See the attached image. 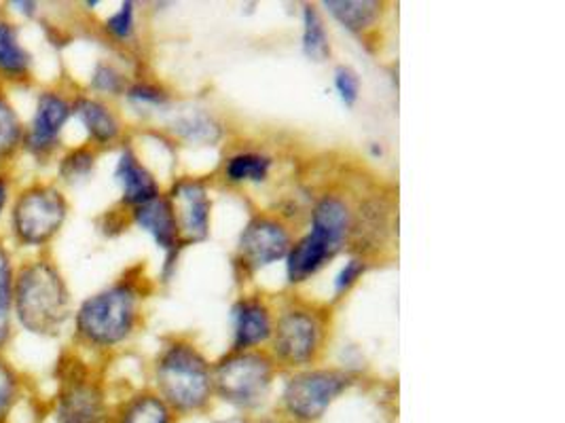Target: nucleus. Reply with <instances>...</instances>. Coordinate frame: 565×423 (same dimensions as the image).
Returning <instances> with one entry per match:
<instances>
[{
  "mask_svg": "<svg viewBox=\"0 0 565 423\" xmlns=\"http://www.w3.org/2000/svg\"><path fill=\"white\" fill-rule=\"evenodd\" d=\"M13 317L34 337H55L71 317V291L57 264L39 257L15 269Z\"/></svg>",
  "mask_w": 565,
  "mask_h": 423,
  "instance_id": "1",
  "label": "nucleus"
},
{
  "mask_svg": "<svg viewBox=\"0 0 565 423\" xmlns=\"http://www.w3.org/2000/svg\"><path fill=\"white\" fill-rule=\"evenodd\" d=\"M154 388L174 415L200 413L214 394L212 367L195 345L174 341L157 358Z\"/></svg>",
  "mask_w": 565,
  "mask_h": 423,
  "instance_id": "2",
  "label": "nucleus"
},
{
  "mask_svg": "<svg viewBox=\"0 0 565 423\" xmlns=\"http://www.w3.org/2000/svg\"><path fill=\"white\" fill-rule=\"evenodd\" d=\"M140 292L131 282H117L92 294L75 314L77 339L87 347L113 349L126 344L138 324Z\"/></svg>",
  "mask_w": 565,
  "mask_h": 423,
  "instance_id": "3",
  "label": "nucleus"
},
{
  "mask_svg": "<svg viewBox=\"0 0 565 423\" xmlns=\"http://www.w3.org/2000/svg\"><path fill=\"white\" fill-rule=\"evenodd\" d=\"M276 362L263 351H233L212 369L214 394L239 411H257L269 398Z\"/></svg>",
  "mask_w": 565,
  "mask_h": 423,
  "instance_id": "4",
  "label": "nucleus"
},
{
  "mask_svg": "<svg viewBox=\"0 0 565 423\" xmlns=\"http://www.w3.org/2000/svg\"><path fill=\"white\" fill-rule=\"evenodd\" d=\"M66 218V195L52 183H34L18 193L9 223L22 248H45L62 231Z\"/></svg>",
  "mask_w": 565,
  "mask_h": 423,
  "instance_id": "5",
  "label": "nucleus"
},
{
  "mask_svg": "<svg viewBox=\"0 0 565 423\" xmlns=\"http://www.w3.org/2000/svg\"><path fill=\"white\" fill-rule=\"evenodd\" d=\"M113 409L103 383L78 360L62 362L60 386L53 400L55 423H110Z\"/></svg>",
  "mask_w": 565,
  "mask_h": 423,
  "instance_id": "6",
  "label": "nucleus"
},
{
  "mask_svg": "<svg viewBox=\"0 0 565 423\" xmlns=\"http://www.w3.org/2000/svg\"><path fill=\"white\" fill-rule=\"evenodd\" d=\"M350 386L352 377L345 370H301L284 386V415L292 423L320 422L334 400Z\"/></svg>",
  "mask_w": 565,
  "mask_h": 423,
  "instance_id": "7",
  "label": "nucleus"
},
{
  "mask_svg": "<svg viewBox=\"0 0 565 423\" xmlns=\"http://www.w3.org/2000/svg\"><path fill=\"white\" fill-rule=\"evenodd\" d=\"M322 341L324 322L320 316L303 307H292L274 324L271 351L284 367H306L316 360Z\"/></svg>",
  "mask_w": 565,
  "mask_h": 423,
  "instance_id": "8",
  "label": "nucleus"
},
{
  "mask_svg": "<svg viewBox=\"0 0 565 423\" xmlns=\"http://www.w3.org/2000/svg\"><path fill=\"white\" fill-rule=\"evenodd\" d=\"M73 119V100L55 89H43L36 96L30 123L24 132V149L36 163H47L62 144V133Z\"/></svg>",
  "mask_w": 565,
  "mask_h": 423,
  "instance_id": "9",
  "label": "nucleus"
},
{
  "mask_svg": "<svg viewBox=\"0 0 565 423\" xmlns=\"http://www.w3.org/2000/svg\"><path fill=\"white\" fill-rule=\"evenodd\" d=\"M292 241L278 218L255 216L239 236V259L244 267L257 271L286 259Z\"/></svg>",
  "mask_w": 565,
  "mask_h": 423,
  "instance_id": "10",
  "label": "nucleus"
},
{
  "mask_svg": "<svg viewBox=\"0 0 565 423\" xmlns=\"http://www.w3.org/2000/svg\"><path fill=\"white\" fill-rule=\"evenodd\" d=\"M172 208L177 214L180 236L191 241L206 239L210 234V197L207 188L200 181H179L172 195Z\"/></svg>",
  "mask_w": 565,
  "mask_h": 423,
  "instance_id": "11",
  "label": "nucleus"
},
{
  "mask_svg": "<svg viewBox=\"0 0 565 423\" xmlns=\"http://www.w3.org/2000/svg\"><path fill=\"white\" fill-rule=\"evenodd\" d=\"M131 220L154 239V243L166 252V264L170 267L180 241L179 223L170 197L159 195L151 202L134 208Z\"/></svg>",
  "mask_w": 565,
  "mask_h": 423,
  "instance_id": "12",
  "label": "nucleus"
},
{
  "mask_svg": "<svg viewBox=\"0 0 565 423\" xmlns=\"http://www.w3.org/2000/svg\"><path fill=\"white\" fill-rule=\"evenodd\" d=\"M115 181L121 186V202L126 206L138 208L154 197H159V185L149 167L138 159L131 147H124L115 165Z\"/></svg>",
  "mask_w": 565,
  "mask_h": 423,
  "instance_id": "13",
  "label": "nucleus"
},
{
  "mask_svg": "<svg viewBox=\"0 0 565 423\" xmlns=\"http://www.w3.org/2000/svg\"><path fill=\"white\" fill-rule=\"evenodd\" d=\"M233 351H250L253 347L271 339L274 319L269 307L260 299H242L233 307Z\"/></svg>",
  "mask_w": 565,
  "mask_h": 423,
  "instance_id": "14",
  "label": "nucleus"
},
{
  "mask_svg": "<svg viewBox=\"0 0 565 423\" xmlns=\"http://www.w3.org/2000/svg\"><path fill=\"white\" fill-rule=\"evenodd\" d=\"M73 117L87 132L89 142L96 147H108L121 138V121L110 106L89 96H77L73 100Z\"/></svg>",
  "mask_w": 565,
  "mask_h": 423,
  "instance_id": "15",
  "label": "nucleus"
},
{
  "mask_svg": "<svg viewBox=\"0 0 565 423\" xmlns=\"http://www.w3.org/2000/svg\"><path fill=\"white\" fill-rule=\"evenodd\" d=\"M339 252L333 243L320 234L311 231L306 238L299 239L295 246H290L286 254V275L290 284L306 282L313 273H318L329 259H333Z\"/></svg>",
  "mask_w": 565,
  "mask_h": 423,
  "instance_id": "16",
  "label": "nucleus"
},
{
  "mask_svg": "<svg viewBox=\"0 0 565 423\" xmlns=\"http://www.w3.org/2000/svg\"><path fill=\"white\" fill-rule=\"evenodd\" d=\"M32 53L20 36V28L11 20H0V80L24 83L32 75Z\"/></svg>",
  "mask_w": 565,
  "mask_h": 423,
  "instance_id": "17",
  "label": "nucleus"
},
{
  "mask_svg": "<svg viewBox=\"0 0 565 423\" xmlns=\"http://www.w3.org/2000/svg\"><path fill=\"white\" fill-rule=\"evenodd\" d=\"M352 225L354 223L350 206L337 195H324L311 212V231L329 239L339 250L348 238Z\"/></svg>",
  "mask_w": 565,
  "mask_h": 423,
  "instance_id": "18",
  "label": "nucleus"
},
{
  "mask_svg": "<svg viewBox=\"0 0 565 423\" xmlns=\"http://www.w3.org/2000/svg\"><path fill=\"white\" fill-rule=\"evenodd\" d=\"M177 415L154 392H138L113 409L110 423H174Z\"/></svg>",
  "mask_w": 565,
  "mask_h": 423,
  "instance_id": "19",
  "label": "nucleus"
},
{
  "mask_svg": "<svg viewBox=\"0 0 565 423\" xmlns=\"http://www.w3.org/2000/svg\"><path fill=\"white\" fill-rule=\"evenodd\" d=\"M324 7L350 32H364L377 24L382 4L375 0H327Z\"/></svg>",
  "mask_w": 565,
  "mask_h": 423,
  "instance_id": "20",
  "label": "nucleus"
},
{
  "mask_svg": "<svg viewBox=\"0 0 565 423\" xmlns=\"http://www.w3.org/2000/svg\"><path fill=\"white\" fill-rule=\"evenodd\" d=\"M24 132L26 126L22 123L18 110L0 87V165L13 161L24 149Z\"/></svg>",
  "mask_w": 565,
  "mask_h": 423,
  "instance_id": "21",
  "label": "nucleus"
},
{
  "mask_svg": "<svg viewBox=\"0 0 565 423\" xmlns=\"http://www.w3.org/2000/svg\"><path fill=\"white\" fill-rule=\"evenodd\" d=\"M13 282L15 264L11 252L0 241V351L7 347L13 335Z\"/></svg>",
  "mask_w": 565,
  "mask_h": 423,
  "instance_id": "22",
  "label": "nucleus"
},
{
  "mask_svg": "<svg viewBox=\"0 0 565 423\" xmlns=\"http://www.w3.org/2000/svg\"><path fill=\"white\" fill-rule=\"evenodd\" d=\"M172 130L179 133L180 138L189 142H206L212 144L221 138V128L218 123L207 117L202 110H189L180 112L179 117L172 121Z\"/></svg>",
  "mask_w": 565,
  "mask_h": 423,
  "instance_id": "23",
  "label": "nucleus"
},
{
  "mask_svg": "<svg viewBox=\"0 0 565 423\" xmlns=\"http://www.w3.org/2000/svg\"><path fill=\"white\" fill-rule=\"evenodd\" d=\"M96 167V151L92 147H77L66 151L57 161V176L66 185H78L92 176Z\"/></svg>",
  "mask_w": 565,
  "mask_h": 423,
  "instance_id": "24",
  "label": "nucleus"
},
{
  "mask_svg": "<svg viewBox=\"0 0 565 423\" xmlns=\"http://www.w3.org/2000/svg\"><path fill=\"white\" fill-rule=\"evenodd\" d=\"M271 170V161L258 153H239L227 161L225 176L232 183H263Z\"/></svg>",
  "mask_w": 565,
  "mask_h": 423,
  "instance_id": "25",
  "label": "nucleus"
},
{
  "mask_svg": "<svg viewBox=\"0 0 565 423\" xmlns=\"http://www.w3.org/2000/svg\"><path fill=\"white\" fill-rule=\"evenodd\" d=\"M303 52L313 62H324L331 55L322 18L311 4L303 9Z\"/></svg>",
  "mask_w": 565,
  "mask_h": 423,
  "instance_id": "26",
  "label": "nucleus"
},
{
  "mask_svg": "<svg viewBox=\"0 0 565 423\" xmlns=\"http://www.w3.org/2000/svg\"><path fill=\"white\" fill-rule=\"evenodd\" d=\"M22 398V379L0 356V423H9L18 402Z\"/></svg>",
  "mask_w": 565,
  "mask_h": 423,
  "instance_id": "27",
  "label": "nucleus"
},
{
  "mask_svg": "<svg viewBox=\"0 0 565 423\" xmlns=\"http://www.w3.org/2000/svg\"><path fill=\"white\" fill-rule=\"evenodd\" d=\"M92 89L100 96H124L128 91V83L119 68L108 62H100L92 73Z\"/></svg>",
  "mask_w": 565,
  "mask_h": 423,
  "instance_id": "28",
  "label": "nucleus"
},
{
  "mask_svg": "<svg viewBox=\"0 0 565 423\" xmlns=\"http://www.w3.org/2000/svg\"><path fill=\"white\" fill-rule=\"evenodd\" d=\"M104 30L110 39L119 41V43H126L131 36H134V30H136V4L134 2H124L119 7L117 13H113L106 22H104Z\"/></svg>",
  "mask_w": 565,
  "mask_h": 423,
  "instance_id": "29",
  "label": "nucleus"
},
{
  "mask_svg": "<svg viewBox=\"0 0 565 423\" xmlns=\"http://www.w3.org/2000/svg\"><path fill=\"white\" fill-rule=\"evenodd\" d=\"M126 96H128L129 102L138 108H163L168 105V94L149 83L131 85L128 87Z\"/></svg>",
  "mask_w": 565,
  "mask_h": 423,
  "instance_id": "30",
  "label": "nucleus"
},
{
  "mask_svg": "<svg viewBox=\"0 0 565 423\" xmlns=\"http://www.w3.org/2000/svg\"><path fill=\"white\" fill-rule=\"evenodd\" d=\"M334 89L339 91L343 105H356L360 91L359 75H356L352 68H348V66H339V68L334 70Z\"/></svg>",
  "mask_w": 565,
  "mask_h": 423,
  "instance_id": "31",
  "label": "nucleus"
},
{
  "mask_svg": "<svg viewBox=\"0 0 565 423\" xmlns=\"http://www.w3.org/2000/svg\"><path fill=\"white\" fill-rule=\"evenodd\" d=\"M364 269H366V263H364L362 259L348 261L345 267H343V269L337 273V278H334V294L339 296V294L350 291V289L359 282L360 275L364 273Z\"/></svg>",
  "mask_w": 565,
  "mask_h": 423,
  "instance_id": "32",
  "label": "nucleus"
},
{
  "mask_svg": "<svg viewBox=\"0 0 565 423\" xmlns=\"http://www.w3.org/2000/svg\"><path fill=\"white\" fill-rule=\"evenodd\" d=\"M9 7H13L20 15H26V18H34L39 13V2H24V0H20V2H11Z\"/></svg>",
  "mask_w": 565,
  "mask_h": 423,
  "instance_id": "33",
  "label": "nucleus"
},
{
  "mask_svg": "<svg viewBox=\"0 0 565 423\" xmlns=\"http://www.w3.org/2000/svg\"><path fill=\"white\" fill-rule=\"evenodd\" d=\"M9 197H11V186H9V178L4 174H0V218L7 210V204H9Z\"/></svg>",
  "mask_w": 565,
  "mask_h": 423,
  "instance_id": "34",
  "label": "nucleus"
},
{
  "mask_svg": "<svg viewBox=\"0 0 565 423\" xmlns=\"http://www.w3.org/2000/svg\"><path fill=\"white\" fill-rule=\"evenodd\" d=\"M214 423H253L248 417H244V415H239V417H227V420H218V422Z\"/></svg>",
  "mask_w": 565,
  "mask_h": 423,
  "instance_id": "35",
  "label": "nucleus"
},
{
  "mask_svg": "<svg viewBox=\"0 0 565 423\" xmlns=\"http://www.w3.org/2000/svg\"><path fill=\"white\" fill-rule=\"evenodd\" d=\"M260 423H282V422H276V420H265V422Z\"/></svg>",
  "mask_w": 565,
  "mask_h": 423,
  "instance_id": "36",
  "label": "nucleus"
}]
</instances>
